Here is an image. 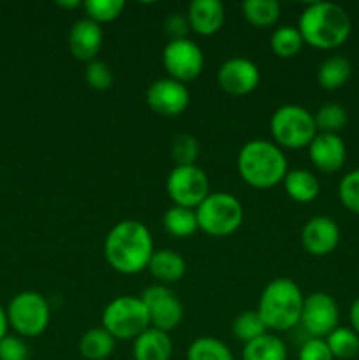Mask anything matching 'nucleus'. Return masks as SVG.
<instances>
[{"mask_svg": "<svg viewBox=\"0 0 359 360\" xmlns=\"http://www.w3.org/2000/svg\"><path fill=\"white\" fill-rule=\"evenodd\" d=\"M326 343L334 359L347 360L355 357L359 352V336L352 329L345 327H336L326 338Z\"/></svg>", "mask_w": 359, "mask_h": 360, "instance_id": "nucleus-30", "label": "nucleus"}, {"mask_svg": "<svg viewBox=\"0 0 359 360\" xmlns=\"http://www.w3.org/2000/svg\"><path fill=\"white\" fill-rule=\"evenodd\" d=\"M144 308L150 316V326L158 330L176 329L183 320V304L168 285H153L141 294Z\"/></svg>", "mask_w": 359, "mask_h": 360, "instance_id": "nucleus-10", "label": "nucleus"}, {"mask_svg": "<svg viewBox=\"0 0 359 360\" xmlns=\"http://www.w3.org/2000/svg\"><path fill=\"white\" fill-rule=\"evenodd\" d=\"M172 343L171 338L164 330L148 327L144 333L134 340L132 357L134 360H171Z\"/></svg>", "mask_w": 359, "mask_h": 360, "instance_id": "nucleus-19", "label": "nucleus"}, {"mask_svg": "<svg viewBox=\"0 0 359 360\" xmlns=\"http://www.w3.org/2000/svg\"><path fill=\"white\" fill-rule=\"evenodd\" d=\"M329 347H327L326 340L320 338H310L299 348L298 360H333Z\"/></svg>", "mask_w": 359, "mask_h": 360, "instance_id": "nucleus-36", "label": "nucleus"}, {"mask_svg": "<svg viewBox=\"0 0 359 360\" xmlns=\"http://www.w3.org/2000/svg\"><path fill=\"white\" fill-rule=\"evenodd\" d=\"M171 155L176 165H194L196 158L199 157V143L190 134H180L172 139Z\"/></svg>", "mask_w": 359, "mask_h": 360, "instance_id": "nucleus-33", "label": "nucleus"}, {"mask_svg": "<svg viewBox=\"0 0 359 360\" xmlns=\"http://www.w3.org/2000/svg\"><path fill=\"white\" fill-rule=\"evenodd\" d=\"M0 360H28V347L20 338L6 336L0 341Z\"/></svg>", "mask_w": 359, "mask_h": 360, "instance_id": "nucleus-37", "label": "nucleus"}, {"mask_svg": "<svg viewBox=\"0 0 359 360\" xmlns=\"http://www.w3.org/2000/svg\"><path fill=\"white\" fill-rule=\"evenodd\" d=\"M148 271L155 280L160 281V285H169L176 283L185 276L187 264L178 252L171 248H162L153 252L148 264Z\"/></svg>", "mask_w": 359, "mask_h": 360, "instance_id": "nucleus-20", "label": "nucleus"}, {"mask_svg": "<svg viewBox=\"0 0 359 360\" xmlns=\"http://www.w3.org/2000/svg\"><path fill=\"white\" fill-rule=\"evenodd\" d=\"M241 360H287V347L275 334H264L243 347Z\"/></svg>", "mask_w": 359, "mask_h": 360, "instance_id": "nucleus-22", "label": "nucleus"}, {"mask_svg": "<svg viewBox=\"0 0 359 360\" xmlns=\"http://www.w3.org/2000/svg\"><path fill=\"white\" fill-rule=\"evenodd\" d=\"M340 243V229L329 217H313L301 231V245L310 255L324 257L336 250Z\"/></svg>", "mask_w": 359, "mask_h": 360, "instance_id": "nucleus-15", "label": "nucleus"}, {"mask_svg": "<svg viewBox=\"0 0 359 360\" xmlns=\"http://www.w3.org/2000/svg\"><path fill=\"white\" fill-rule=\"evenodd\" d=\"M102 28L95 21L84 20L76 21L69 32V51L73 53L74 58L81 62H92L95 60L97 53L102 48Z\"/></svg>", "mask_w": 359, "mask_h": 360, "instance_id": "nucleus-17", "label": "nucleus"}, {"mask_svg": "<svg viewBox=\"0 0 359 360\" xmlns=\"http://www.w3.org/2000/svg\"><path fill=\"white\" fill-rule=\"evenodd\" d=\"M267 327L264 326L263 319H260V315L257 313V309L239 313L234 319V322H232V334L245 345L257 340V338L264 336Z\"/></svg>", "mask_w": 359, "mask_h": 360, "instance_id": "nucleus-31", "label": "nucleus"}, {"mask_svg": "<svg viewBox=\"0 0 359 360\" xmlns=\"http://www.w3.org/2000/svg\"><path fill=\"white\" fill-rule=\"evenodd\" d=\"M83 7L88 14V20L101 25L116 20L125 9V2L123 0H87Z\"/></svg>", "mask_w": 359, "mask_h": 360, "instance_id": "nucleus-32", "label": "nucleus"}, {"mask_svg": "<svg viewBox=\"0 0 359 360\" xmlns=\"http://www.w3.org/2000/svg\"><path fill=\"white\" fill-rule=\"evenodd\" d=\"M60 7H65V9H73V7H80L81 2L77 0H73V2H58Z\"/></svg>", "mask_w": 359, "mask_h": 360, "instance_id": "nucleus-41", "label": "nucleus"}, {"mask_svg": "<svg viewBox=\"0 0 359 360\" xmlns=\"http://www.w3.org/2000/svg\"><path fill=\"white\" fill-rule=\"evenodd\" d=\"M270 129L275 144L289 148V150L308 148L313 137L317 136L315 120L312 112L294 104L278 108L271 116Z\"/></svg>", "mask_w": 359, "mask_h": 360, "instance_id": "nucleus-6", "label": "nucleus"}, {"mask_svg": "<svg viewBox=\"0 0 359 360\" xmlns=\"http://www.w3.org/2000/svg\"><path fill=\"white\" fill-rule=\"evenodd\" d=\"M271 51L280 58H292L301 51L303 44V35L298 30V27H291V25H284L278 27L277 30L271 34Z\"/></svg>", "mask_w": 359, "mask_h": 360, "instance_id": "nucleus-28", "label": "nucleus"}, {"mask_svg": "<svg viewBox=\"0 0 359 360\" xmlns=\"http://www.w3.org/2000/svg\"><path fill=\"white\" fill-rule=\"evenodd\" d=\"M197 225L204 234L211 238L231 236L239 229L243 221V206L232 193H210L196 207Z\"/></svg>", "mask_w": 359, "mask_h": 360, "instance_id": "nucleus-5", "label": "nucleus"}, {"mask_svg": "<svg viewBox=\"0 0 359 360\" xmlns=\"http://www.w3.org/2000/svg\"><path fill=\"white\" fill-rule=\"evenodd\" d=\"M7 327H9V320H7V311L0 306V341L7 336Z\"/></svg>", "mask_w": 359, "mask_h": 360, "instance_id": "nucleus-40", "label": "nucleus"}, {"mask_svg": "<svg viewBox=\"0 0 359 360\" xmlns=\"http://www.w3.org/2000/svg\"><path fill=\"white\" fill-rule=\"evenodd\" d=\"M187 20L196 34L213 35L222 28L225 20V9L218 0H194L189 4Z\"/></svg>", "mask_w": 359, "mask_h": 360, "instance_id": "nucleus-18", "label": "nucleus"}, {"mask_svg": "<svg viewBox=\"0 0 359 360\" xmlns=\"http://www.w3.org/2000/svg\"><path fill=\"white\" fill-rule=\"evenodd\" d=\"M102 327L115 340H136L150 326V316L141 297L120 295L102 311Z\"/></svg>", "mask_w": 359, "mask_h": 360, "instance_id": "nucleus-7", "label": "nucleus"}, {"mask_svg": "<svg viewBox=\"0 0 359 360\" xmlns=\"http://www.w3.org/2000/svg\"><path fill=\"white\" fill-rule=\"evenodd\" d=\"M313 120H315L317 132L320 130V134H338L347 125L348 115L344 105L326 104L317 109Z\"/></svg>", "mask_w": 359, "mask_h": 360, "instance_id": "nucleus-29", "label": "nucleus"}, {"mask_svg": "<svg viewBox=\"0 0 359 360\" xmlns=\"http://www.w3.org/2000/svg\"><path fill=\"white\" fill-rule=\"evenodd\" d=\"M187 360H234V355L231 348L217 338L201 336L190 343Z\"/></svg>", "mask_w": 359, "mask_h": 360, "instance_id": "nucleus-27", "label": "nucleus"}, {"mask_svg": "<svg viewBox=\"0 0 359 360\" xmlns=\"http://www.w3.org/2000/svg\"><path fill=\"white\" fill-rule=\"evenodd\" d=\"M338 306L326 292H313L305 297L299 323L312 338H327L338 327Z\"/></svg>", "mask_w": 359, "mask_h": 360, "instance_id": "nucleus-12", "label": "nucleus"}, {"mask_svg": "<svg viewBox=\"0 0 359 360\" xmlns=\"http://www.w3.org/2000/svg\"><path fill=\"white\" fill-rule=\"evenodd\" d=\"M285 193L299 204H308L315 200L320 193V183L315 176L305 169H292L287 171L284 178Z\"/></svg>", "mask_w": 359, "mask_h": 360, "instance_id": "nucleus-21", "label": "nucleus"}, {"mask_svg": "<svg viewBox=\"0 0 359 360\" xmlns=\"http://www.w3.org/2000/svg\"><path fill=\"white\" fill-rule=\"evenodd\" d=\"M338 195L348 211L359 214V169L344 176L338 186Z\"/></svg>", "mask_w": 359, "mask_h": 360, "instance_id": "nucleus-34", "label": "nucleus"}, {"mask_svg": "<svg viewBox=\"0 0 359 360\" xmlns=\"http://www.w3.org/2000/svg\"><path fill=\"white\" fill-rule=\"evenodd\" d=\"M241 13L253 27H271L280 18V4L277 0H245Z\"/></svg>", "mask_w": 359, "mask_h": 360, "instance_id": "nucleus-26", "label": "nucleus"}, {"mask_svg": "<svg viewBox=\"0 0 359 360\" xmlns=\"http://www.w3.org/2000/svg\"><path fill=\"white\" fill-rule=\"evenodd\" d=\"M351 323H352V330L359 336V297L355 299L351 306Z\"/></svg>", "mask_w": 359, "mask_h": 360, "instance_id": "nucleus-39", "label": "nucleus"}, {"mask_svg": "<svg viewBox=\"0 0 359 360\" xmlns=\"http://www.w3.org/2000/svg\"><path fill=\"white\" fill-rule=\"evenodd\" d=\"M303 41L317 49L340 48L352 30L347 11L333 2H313L299 16Z\"/></svg>", "mask_w": 359, "mask_h": 360, "instance_id": "nucleus-2", "label": "nucleus"}, {"mask_svg": "<svg viewBox=\"0 0 359 360\" xmlns=\"http://www.w3.org/2000/svg\"><path fill=\"white\" fill-rule=\"evenodd\" d=\"M84 79H87L88 86L94 88V90H108L113 84L111 67L101 60H92L84 69Z\"/></svg>", "mask_w": 359, "mask_h": 360, "instance_id": "nucleus-35", "label": "nucleus"}, {"mask_svg": "<svg viewBox=\"0 0 359 360\" xmlns=\"http://www.w3.org/2000/svg\"><path fill=\"white\" fill-rule=\"evenodd\" d=\"M162 63L172 79L180 83L194 81L204 67L203 49L190 39H176L169 41L162 53Z\"/></svg>", "mask_w": 359, "mask_h": 360, "instance_id": "nucleus-11", "label": "nucleus"}, {"mask_svg": "<svg viewBox=\"0 0 359 360\" xmlns=\"http://www.w3.org/2000/svg\"><path fill=\"white\" fill-rule=\"evenodd\" d=\"M218 86L229 95H248L260 81L259 67L248 58L234 56L225 60L217 72Z\"/></svg>", "mask_w": 359, "mask_h": 360, "instance_id": "nucleus-14", "label": "nucleus"}, {"mask_svg": "<svg viewBox=\"0 0 359 360\" xmlns=\"http://www.w3.org/2000/svg\"><path fill=\"white\" fill-rule=\"evenodd\" d=\"M51 319L48 301L39 292H20L7 308V320L20 336L35 338L42 334Z\"/></svg>", "mask_w": 359, "mask_h": 360, "instance_id": "nucleus-8", "label": "nucleus"}, {"mask_svg": "<svg viewBox=\"0 0 359 360\" xmlns=\"http://www.w3.org/2000/svg\"><path fill=\"white\" fill-rule=\"evenodd\" d=\"M238 171L243 181L257 190H267L284 181L287 158L280 146L271 141L253 139L239 150Z\"/></svg>", "mask_w": 359, "mask_h": 360, "instance_id": "nucleus-3", "label": "nucleus"}, {"mask_svg": "<svg viewBox=\"0 0 359 360\" xmlns=\"http://www.w3.org/2000/svg\"><path fill=\"white\" fill-rule=\"evenodd\" d=\"M169 197L175 206L196 210L210 195V179L203 169L194 165H176L165 181Z\"/></svg>", "mask_w": 359, "mask_h": 360, "instance_id": "nucleus-9", "label": "nucleus"}, {"mask_svg": "<svg viewBox=\"0 0 359 360\" xmlns=\"http://www.w3.org/2000/svg\"><path fill=\"white\" fill-rule=\"evenodd\" d=\"M164 229L175 238H190L194 232L199 229L197 225L196 210H189V207L182 206H171L165 211L164 218H162Z\"/></svg>", "mask_w": 359, "mask_h": 360, "instance_id": "nucleus-25", "label": "nucleus"}, {"mask_svg": "<svg viewBox=\"0 0 359 360\" xmlns=\"http://www.w3.org/2000/svg\"><path fill=\"white\" fill-rule=\"evenodd\" d=\"M153 252L150 231L137 220L118 221L106 236L104 257L120 274H137L148 269Z\"/></svg>", "mask_w": 359, "mask_h": 360, "instance_id": "nucleus-1", "label": "nucleus"}, {"mask_svg": "<svg viewBox=\"0 0 359 360\" xmlns=\"http://www.w3.org/2000/svg\"><path fill=\"white\" fill-rule=\"evenodd\" d=\"M303 302L305 297L296 281L291 278H275L264 287L257 313L267 329L289 330L299 323Z\"/></svg>", "mask_w": 359, "mask_h": 360, "instance_id": "nucleus-4", "label": "nucleus"}, {"mask_svg": "<svg viewBox=\"0 0 359 360\" xmlns=\"http://www.w3.org/2000/svg\"><path fill=\"white\" fill-rule=\"evenodd\" d=\"M352 65L345 56L334 55L324 60L317 70V81L326 90H338L351 79Z\"/></svg>", "mask_w": 359, "mask_h": 360, "instance_id": "nucleus-23", "label": "nucleus"}, {"mask_svg": "<svg viewBox=\"0 0 359 360\" xmlns=\"http://www.w3.org/2000/svg\"><path fill=\"white\" fill-rule=\"evenodd\" d=\"M146 104L160 116H178L190 104L189 88L172 77H162L148 86Z\"/></svg>", "mask_w": 359, "mask_h": 360, "instance_id": "nucleus-13", "label": "nucleus"}, {"mask_svg": "<svg viewBox=\"0 0 359 360\" xmlns=\"http://www.w3.org/2000/svg\"><path fill=\"white\" fill-rule=\"evenodd\" d=\"M190 25L187 16H182L178 13H172L171 16L165 18L164 23V30L165 34L171 37V41H176V39H185L187 32H189Z\"/></svg>", "mask_w": 359, "mask_h": 360, "instance_id": "nucleus-38", "label": "nucleus"}, {"mask_svg": "<svg viewBox=\"0 0 359 360\" xmlns=\"http://www.w3.org/2000/svg\"><path fill=\"white\" fill-rule=\"evenodd\" d=\"M312 164L320 172H336L347 160V146L338 134H317L308 146Z\"/></svg>", "mask_w": 359, "mask_h": 360, "instance_id": "nucleus-16", "label": "nucleus"}, {"mask_svg": "<svg viewBox=\"0 0 359 360\" xmlns=\"http://www.w3.org/2000/svg\"><path fill=\"white\" fill-rule=\"evenodd\" d=\"M116 340L104 329L95 327L87 330L80 340V352L88 360H104L115 352Z\"/></svg>", "mask_w": 359, "mask_h": 360, "instance_id": "nucleus-24", "label": "nucleus"}]
</instances>
